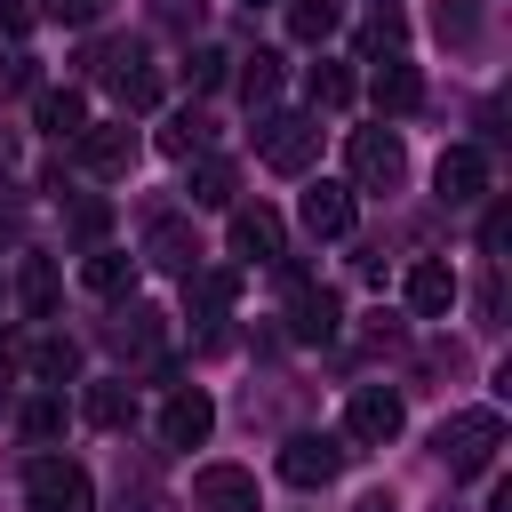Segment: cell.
Instances as JSON below:
<instances>
[{"label":"cell","instance_id":"cell-3","mask_svg":"<svg viewBox=\"0 0 512 512\" xmlns=\"http://www.w3.org/2000/svg\"><path fill=\"white\" fill-rule=\"evenodd\" d=\"M256 152H264V168L304 176L320 160V112H264L256 120Z\"/></svg>","mask_w":512,"mask_h":512},{"label":"cell","instance_id":"cell-9","mask_svg":"<svg viewBox=\"0 0 512 512\" xmlns=\"http://www.w3.org/2000/svg\"><path fill=\"white\" fill-rule=\"evenodd\" d=\"M72 152H80L88 176H128V168H136V128H128V120H88V128L72 136Z\"/></svg>","mask_w":512,"mask_h":512},{"label":"cell","instance_id":"cell-33","mask_svg":"<svg viewBox=\"0 0 512 512\" xmlns=\"http://www.w3.org/2000/svg\"><path fill=\"white\" fill-rule=\"evenodd\" d=\"M352 104V72L344 64H312V112H344Z\"/></svg>","mask_w":512,"mask_h":512},{"label":"cell","instance_id":"cell-22","mask_svg":"<svg viewBox=\"0 0 512 512\" xmlns=\"http://www.w3.org/2000/svg\"><path fill=\"white\" fill-rule=\"evenodd\" d=\"M24 368H32L48 392H64V384H80V344H72V336H40V344L24 352Z\"/></svg>","mask_w":512,"mask_h":512},{"label":"cell","instance_id":"cell-6","mask_svg":"<svg viewBox=\"0 0 512 512\" xmlns=\"http://www.w3.org/2000/svg\"><path fill=\"white\" fill-rule=\"evenodd\" d=\"M344 472V440L336 432H288L280 440V480L288 488H328Z\"/></svg>","mask_w":512,"mask_h":512},{"label":"cell","instance_id":"cell-11","mask_svg":"<svg viewBox=\"0 0 512 512\" xmlns=\"http://www.w3.org/2000/svg\"><path fill=\"white\" fill-rule=\"evenodd\" d=\"M400 184V136L376 120V128H352V192H384Z\"/></svg>","mask_w":512,"mask_h":512},{"label":"cell","instance_id":"cell-23","mask_svg":"<svg viewBox=\"0 0 512 512\" xmlns=\"http://www.w3.org/2000/svg\"><path fill=\"white\" fill-rule=\"evenodd\" d=\"M80 408H88V424H104V432H120V424H136V384H128V376H96Z\"/></svg>","mask_w":512,"mask_h":512},{"label":"cell","instance_id":"cell-42","mask_svg":"<svg viewBox=\"0 0 512 512\" xmlns=\"http://www.w3.org/2000/svg\"><path fill=\"white\" fill-rule=\"evenodd\" d=\"M240 8H264V0H240Z\"/></svg>","mask_w":512,"mask_h":512},{"label":"cell","instance_id":"cell-5","mask_svg":"<svg viewBox=\"0 0 512 512\" xmlns=\"http://www.w3.org/2000/svg\"><path fill=\"white\" fill-rule=\"evenodd\" d=\"M400 424H408V408H400L392 384H360L352 408H344V440L352 448H384V440H400Z\"/></svg>","mask_w":512,"mask_h":512},{"label":"cell","instance_id":"cell-4","mask_svg":"<svg viewBox=\"0 0 512 512\" xmlns=\"http://www.w3.org/2000/svg\"><path fill=\"white\" fill-rule=\"evenodd\" d=\"M24 504L32 512H96V488L72 456H32L24 464Z\"/></svg>","mask_w":512,"mask_h":512},{"label":"cell","instance_id":"cell-8","mask_svg":"<svg viewBox=\"0 0 512 512\" xmlns=\"http://www.w3.org/2000/svg\"><path fill=\"white\" fill-rule=\"evenodd\" d=\"M208 432H216V400H208L200 384H176L168 408H160V448L192 456V448H208Z\"/></svg>","mask_w":512,"mask_h":512},{"label":"cell","instance_id":"cell-16","mask_svg":"<svg viewBox=\"0 0 512 512\" xmlns=\"http://www.w3.org/2000/svg\"><path fill=\"white\" fill-rule=\"evenodd\" d=\"M304 232L312 240H344L352 232V184H304Z\"/></svg>","mask_w":512,"mask_h":512},{"label":"cell","instance_id":"cell-35","mask_svg":"<svg viewBox=\"0 0 512 512\" xmlns=\"http://www.w3.org/2000/svg\"><path fill=\"white\" fill-rule=\"evenodd\" d=\"M200 8H208V0H152V24H168V32H200Z\"/></svg>","mask_w":512,"mask_h":512},{"label":"cell","instance_id":"cell-31","mask_svg":"<svg viewBox=\"0 0 512 512\" xmlns=\"http://www.w3.org/2000/svg\"><path fill=\"white\" fill-rule=\"evenodd\" d=\"M64 224H72V240H88V248H96V240L112 232V200H104V192H80V200L64 208Z\"/></svg>","mask_w":512,"mask_h":512},{"label":"cell","instance_id":"cell-13","mask_svg":"<svg viewBox=\"0 0 512 512\" xmlns=\"http://www.w3.org/2000/svg\"><path fill=\"white\" fill-rule=\"evenodd\" d=\"M232 256L280 264V256H288V224H280L272 208H232Z\"/></svg>","mask_w":512,"mask_h":512},{"label":"cell","instance_id":"cell-21","mask_svg":"<svg viewBox=\"0 0 512 512\" xmlns=\"http://www.w3.org/2000/svg\"><path fill=\"white\" fill-rule=\"evenodd\" d=\"M208 136H216V128H208V112H200V104H184V112H168V120H160V136H152V144H160L168 160H200V152H208Z\"/></svg>","mask_w":512,"mask_h":512},{"label":"cell","instance_id":"cell-28","mask_svg":"<svg viewBox=\"0 0 512 512\" xmlns=\"http://www.w3.org/2000/svg\"><path fill=\"white\" fill-rule=\"evenodd\" d=\"M184 80H192V96H216V88L232 80V56H224L216 40H200V48L184 56Z\"/></svg>","mask_w":512,"mask_h":512},{"label":"cell","instance_id":"cell-18","mask_svg":"<svg viewBox=\"0 0 512 512\" xmlns=\"http://www.w3.org/2000/svg\"><path fill=\"white\" fill-rule=\"evenodd\" d=\"M368 96H376V112H384V120H400V112H416V104H424V80H416V64H408V56H384V64H376V80H368Z\"/></svg>","mask_w":512,"mask_h":512},{"label":"cell","instance_id":"cell-40","mask_svg":"<svg viewBox=\"0 0 512 512\" xmlns=\"http://www.w3.org/2000/svg\"><path fill=\"white\" fill-rule=\"evenodd\" d=\"M352 512H400V504H392V496H384V488H368V496H360V504H352Z\"/></svg>","mask_w":512,"mask_h":512},{"label":"cell","instance_id":"cell-1","mask_svg":"<svg viewBox=\"0 0 512 512\" xmlns=\"http://www.w3.org/2000/svg\"><path fill=\"white\" fill-rule=\"evenodd\" d=\"M80 64H88L96 80H112L120 112H152V104H160V64L144 56V40H96Z\"/></svg>","mask_w":512,"mask_h":512},{"label":"cell","instance_id":"cell-39","mask_svg":"<svg viewBox=\"0 0 512 512\" xmlns=\"http://www.w3.org/2000/svg\"><path fill=\"white\" fill-rule=\"evenodd\" d=\"M0 88H32V56H8L0 64Z\"/></svg>","mask_w":512,"mask_h":512},{"label":"cell","instance_id":"cell-19","mask_svg":"<svg viewBox=\"0 0 512 512\" xmlns=\"http://www.w3.org/2000/svg\"><path fill=\"white\" fill-rule=\"evenodd\" d=\"M56 296H64L56 256H24V264H16V312H24V320H48V312H56Z\"/></svg>","mask_w":512,"mask_h":512},{"label":"cell","instance_id":"cell-36","mask_svg":"<svg viewBox=\"0 0 512 512\" xmlns=\"http://www.w3.org/2000/svg\"><path fill=\"white\" fill-rule=\"evenodd\" d=\"M16 240H24V192L0 176V248H16Z\"/></svg>","mask_w":512,"mask_h":512},{"label":"cell","instance_id":"cell-41","mask_svg":"<svg viewBox=\"0 0 512 512\" xmlns=\"http://www.w3.org/2000/svg\"><path fill=\"white\" fill-rule=\"evenodd\" d=\"M16 368H24V352H16L8 336H0V376H16Z\"/></svg>","mask_w":512,"mask_h":512},{"label":"cell","instance_id":"cell-2","mask_svg":"<svg viewBox=\"0 0 512 512\" xmlns=\"http://www.w3.org/2000/svg\"><path fill=\"white\" fill-rule=\"evenodd\" d=\"M496 448H504V416H496V408H464V416H448V424L432 432V456H440L456 480H480V472L496 464Z\"/></svg>","mask_w":512,"mask_h":512},{"label":"cell","instance_id":"cell-7","mask_svg":"<svg viewBox=\"0 0 512 512\" xmlns=\"http://www.w3.org/2000/svg\"><path fill=\"white\" fill-rule=\"evenodd\" d=\"M336 328H344L336 288H320L312 272H304V280H288V336H296V344H336Z\"/></svg>","mask_w":512,"mask_h":512},{"label":"cell","instance_id":"cell-38","mask_svg":"<svg viewBox=\"0 0 512 512\" xmlns=\"http://www.w3.org/2000/svg\"><path fill=\"white\" fill-rule=\"evenodd\" d=\"M48 16H64V24H96L104 0H48Z\"/></svg>","mask_w":512,"mask_h":512},{"label":"cell","instance_id":"cell-32","mask_svg":"<svg viewBox=\"0 0 512 512\" xmlns=\"http://www.w3.org/2000/svg\"><path fill=\"white\" fill-rule=\"evenodd\" d=\"M336 32V0H288V40H328Z\"/></svg>","mask_w":512,"mask_h":512},{"label":"cell","instance_id":"cell-25","mask_svg":"<svg viewBox=\"0 0 512 512\" xmlns=\"http://www.w3.org/2000/svg\"><path fill=\"white\" fill-rule=\"evenodd\" d=\"M232 192H240V168L216 160V152H200L192 160V208H232Z\"/></svg>","mask_w":512,"mask_h":512},{"label":"cell","instance_id":"cell-20","mask_svg":"<svg viewBox=\"0 0 512 512\" xmlns=\"http://www.w3.org/2000/svg\"><path fill=\"white\" fill-rule=\"evenodd\" d=\"M32 120H40V136L72 144V136L88 128V96H80V88H40V96H32Z\"/></svg>","mask_w":512,"mask_h":512},{"label":"cell","instance_id":"cell-14","mask_svg":"<svg viewBox=\"0 0 512 512\" xmlns=\"http://www.w3.org/2000/svg\"><path fill=\"white\" fill-rule=\"evenodd\" d=\"M232 296H240V272H232V264H192V272H184V312H192L200 328L224 320Z\"/></svg>","mask_w":512,"mask_h":512},{"label":"cell","instance_id":"cell-17","mask_svg":"<svg viewBox=\"0 0 512 512\" xmlns=\"http://www.w3.org/2000/svg\"><path fill=\"white\" fill-rule=\"evenodd\" d=\"M448 304H456V272L440 256H416L408 264V312L416 320H448Z\"/></svg>","mask_w":512,"mask_h":512},{"label":"cell","instance_id":"cell-29","mask_svg":"<svg viewBox=\"0 0 512 512\" xmlns=\"http://www.w3.org/2000/svg\"><path fill=\"white\" fill-rule=\"evenodd\" d=\"M432 32H440L448 48H472V40H480V8H472V0H432Z\"/></svg>","mask_w":512,"mask_h":512},{"label":"cell","instance_id":"cell-34","mask_svg":"<svg viewBox=\"0 0 512 512\" xmlns=\"http://www.w3.org/2000/svg\"><path fill=\"white\" fill-rule=\"evenodd\" d=\"M400 32H408V16H400L392 0H376V16H368V56H400Z\"/></svg>","mask_w":512,"mask_h":512},{"label":"cell","instance_id":"cell-12","mask_svg":"<svg viewBox=\"0 0 512 512\" xmlns=\"http://www.w3.org/2000/svg\"><path fill=\"white\" fill-rule=\"evenodd\" d=\"M192 504H200V512H264L256 472H240V464H200V472H192Z\"/></svg>","mask_w":512,"mask_h":512},{"label":"cell","instance_id":"cell-24","mask_svg":"<svg viewBox=\"0 0 512 512\" xmlns=\"http://www.w3.org/2000/svg\"><path fill=\"white\" fill-rule=\"evenodd\" d=\"M128 280H136V256H120V248H104V240L80 256V288H88V296H120Z\"/></svg>","mask_w":512,"mask_h":512},{"label":"cell","instance_id":"cell-30","mask_svg":"<svg viewBox=\"0 0 512 512\" xmlns=\"http://www.w3.org/2000/svg\"><path fill=\"white\" fill-rule=\"evenodd\" d=\"M240 96H248L256 112H272V96H280V56H264V48H256V56L240 64Z\"/></svg>","mask_w":512,"mask_h":512},{"label":"cell","instance_id":"cell-10","mask_svg":"<svg viewBox=\"0 0 512 512\" xmlns=\"http://www.w3.org/2000/svg\"><path fill=\"white\" fill-rule=\"evenodd\" d=\"M488 176H496V168H488V144H448L440 168H432V192H440L448 208H472V200L488 192Z\"/></svg>","mask_w":512,"mask_h":512},{"label":"cell","instance_id":"cell-37","mask_svg":"<svg viewBox=\"0 0 512 512\" xmlns=\"http://www.w3.org/2000/svg\"><path fill=\"white\" fill-rule=\"evenodd\" d=\"M504 240H512V216H504V208H488V224H480V248H488V256H504Z\"/></svg>","mask_w":512,"mask_h":512},{"label":"cell","instance_id":"cell-27","mask_svg":"<svg viewBox=\"0 0 512 512\" xmlns=\"http://www.w3.org/2000/svg\"><path fill=\"white\" fill-rule=\"evenodd\" d=\"M16 424H24V440H64V424H72V408H64V392H32Z\"/></svg>","mask_w":512,"mask_h":512},{"label":"cell","instance_id":"cell-15","mask_svg":"<svg viewBox=\"0 0 512 512\" xmlns=\"http://www.w3.org/2000/svg\"><path fill=\"white\" fill-rule=\"evenodd\" d=\"M144 264H160V272H192V264H200V232H192V216H152V232H144Z\"/></svg>","mask_w":512,"mask_h":512},{"label":"cell","instance_id":"cell-26","mask_svg":"<svg viewBox=\"0 0 512 512\" xmlns=\"http://www.w3.org/2000/svg\"><path fill=\"white\" fill-rule=\"evenodd\" d=\"M112 344L136 352V360H160V312H152V304H128V312L112 320Z\"/></svg>","mask_w":512,"mask_h":512}]
</instances>
